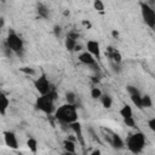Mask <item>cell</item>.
Segmentation results:
<instances>
[{
	"instance_id": "obj_1",
	"label": "cell",
	"mask_w": 155,
	"mask_h": 155,
	"mask_svg": "<svg viewBox=\"0 0 155 155\" xmlns=\"http://www.w3.org/2000/svg\"><path fill=\"white\" fill-rule=\"evenodd\" d=\"M54 117L61 124H67V125H70L71 122L78 121V111H76L75 104L65 103L58 107L54 110Z\"/></svg>"
},
{
	"instance_id": "obj_2",
	"label": "cell",
	"mask_w": 155,
	"mask_h": 155,
	"mask_svg": "<svg viewBox=\"0 0 155 155\" xmlns=\"http://www.w3.org/2000/svg\"><path fill=\"white\" fill-rule=\"evenodd\" d=\"M144 145H145V136L142 132H136L133 134H130L126 140L127 149L134 154L142 153Z\"/></svg>"
},
{
	"instance_id": "obj_3",
	"label": "cell",
	"mask_w": 155,
	"mask_h": 155,
	"mask_svg": "<svg viewBox=\"0 0 155 155\" xmlns=\"http://www.w3.org/2000/svg\"><path fill=\"white\" fill-rule=\"evenodd\" d=\"M5 41L8 45V47L12 50L13 53H16L18 56H21L23 53V51H24V42H23L22 38L18 34H16L12 29L8 30V34H7L6 39H5Z\"/></svg>"
},
{
	"instance_id": "obj_4",
	"label": "cell",
	"mask_w": 155,
	"mask_h": 155,
	"mask_svg": "<svg viewBox=\"0 0 155 155\" xmlns=\"http://www.w3.org/2000/svg\"><path fill=\"white\" fill-rule=\"evenodd\" d=\"M139 6H140V15H142L143 22L150 29L155 30V11H154V8L144 1H140Z\"/></svg>"
},
{
	"instance_id": "obj_5",
	"label": "cell",
	"mask_w": 155,
	"mask_h": 155,
	"mask_svg": "<svg viewBox=\"0 0 155 155\" xmlns=\"http://www.w3.org/2000/svg\"><path fill=\"white\" fill-rule=\"evenodd\" d=\"M53 103H54V101H52L47 94H40V97H38V99L35 102V107H36V109L41 110L42 113L50 115L54 111Z\"/></svg>"
},
{
	"instance_id": "obj_6",
	"label": "cell",
	"mask_w": 155,
	"mask_h": 155,
	"mask_svg": "<svg viewBox=\"0 0 155 155\" xmlns=\"http://www.w3.org/2000/svg\"><path fill=\"white\" fill-rule=\"evenodd\" d=\"M34 87L35 90L40 93V94H47L51 88H52V85L51 82L48 81V78L46 76L45 73H42L35 81H34Z\"/></svg>"
},
{
	"instance_id": "obj_7",
	"label": "cell",
	"mask_w": 155,
	"mask_h": 155,
	"mask_svg": "<svg viewBox=\"0 0 155 155\" xmlns=\"http://www.w3.org/2000/svg\"><path fill=\"white\" fill-rule=\"evenodd\" d=\"M78 58H79L80 63H82V64H85V65H87V67H93V69H96V67H98V65H97V59H96V57H94L92 53H90L88 51L81 52Z\"/></svg>"
},
{
	"instance_id": "obj_8",
	"label": "cell",
	"mask_w": 155,
	"mask_h": 155,
	"mask_svg": "<svg viewBox=\"0 0 155 155\" xmlns=\"http://www.w3.org/2000/svg\"><path fill=\"white\" fill-rule=\"evenodd\" d=\"M78 39H79V34L75 33V31H69L67 38H65V41H64V45H65V48L70 52L75 51V46L78 45Z\"/></svg>"
},
{
	"instance_id": "obj_9",
	"label": "cell",
	"mask_w": 155,
	"mask_h": 155,
	"mask_svg": "<svg viewBox=\"0 0 155 155\" xmlns=\"http://www.w3.org/2000/svg\"><path fill=\"white\" fill-rule=\"evenodd\" d=\"M4 140H5V144L8 148H11V149H17L18 148V140H17V137H16L15 132L5 131L4 132Z\"/></svg>"
},
{
	"instance_id": "obj_10",
	"label": "cell",
	"mask_w": 155,
	"mask_h": 155,
	"mask_svg": "<svg viewBox=\"0 0 155 155\" xmlns=\"http://www.w3.org/2000/svg\"><path fill=\"white\" fill-rule=\"evenodd\" d=\"M86 48L90 53H92L97 59L101 57V47H99V42L97 40H88L86 42Z\"/></svg>"
},
{
	"instance_id": "obj_11",
	"label": "cell",
	"mask_w": 155,
	"mask_h": 155,
	"mask_svg": "<svg viewBox=\"0 0 155 155\" xmlns=\"http://www.w3.org/2000/svg\"><path fill=\"white\" fill-rule=\"evenodd\" d=\"M69 127H70V130L76 134L78 142H79L82 147H85V140H84V137H82V127H81L80 122H79V121H74V122H71V124L69 125Z\"/></svg>"
},
{
	"instance_id": "obj_12",
	"label": "cell",
	"mask_w": 155,
	"mask_h": 155,
	"mask_svg": "<svg viewBox=\"0 0 155 155\" xmlns=\"http://www.w3.org/2000/svg\"><path fill=\"white\" fill-rule=\"evenodd\" d=\"M109 143H110L111 147H113L114 149H116V150H121V149H124V147H125V143H124L122 138H121L119 134H116V133H113V134H111V138H110Z\"/></svg>"
},
{
	"instance_id": "obj_13",
	"label": "cell",
	"mask_w": 155,
	"mask_h": 155,
	"mask_svg": "<svg viewBox=\"0 0 155 155\" xmlns=\"http://www.w3.org/2000/svg\"><path fill=\"white\" fill-rule=\"evenodd\" d=\"M107 50H108V56H109V58L111 59V62H113V63H116V64H120L121 61H122L121 53H120L119 51L114 50L111 46H109Z\"/></svg>"
},
{
	"instance_id": "obj_14",
	"label": "cell",
	"mask_w": 155,
	"mask_h": 155,
	"mask_svg": "<svg viewBox=\"0 0 155 155\" xmlns=\"http://www.w3.org/2000/svg\"><path fill=\"white\" fill-rule=\"evenodd\" d=\"M8 107H10V101H8V98L6 97V94H5L4 92H1V93H0V114H1L2 116H5L6 110H7Z\"/></svg>"
},
{
	"instance_id": "obj_15",
	"label": "cell",
	"mask_w": 155,
	"mask_h": 155,
	"mask_svg": "<svg viewBox=\"0 0 155 155\" xmlns=\"http://www.w3.org/2000/svg\"><path fill=\"white\" fill-rule=\"evenodd\" d=\"M36 13H38L39 17L45 18V19L48 18V16H50V11H48L47 6L44 5L42 2H38L36 4Z\"/></svg>"
},
{
	"instance_id": "obj_16",
	"label": "cell",
	"mask_w": 155,
	"mask_h": 155,
	"mask_svg": "<svg viewBox=\"0 0 155 155\" xmlns=\"http://www.w3.org/2000/svg\"><path fill=\"white\" fill-rule=\"evenodd\" d=\"M119 113H120V115H121V117H122V119H125V117H130V116H133L132 107H131V105H128V104L122 105V108L119 110Z\"/></svg>"
},
{
	"instance_id": "obj_17",
	"label": "cell",
	"mask_w": 155,
	"mask_h": 155,
	"mask_svg": "<svg viewBox=\"0 0 155 155\" xmlns=\"http://www.w3.org/2000/svg\"><path fill=\"white\" fill-rule=\"evenodd\" d=\"M130 98L133 103V105L138 109H143V105H142V96L140 93H134V94H130Z\"/></svg>"
},
{
	"instance_id": "obj_18",
	"label": "cell",
	"mask_w": 155,
	"mask_h": 155,
	"mask_svg": "<svg viewBox=\"0 0 155 155\" xmlns=\"http://www.w3.org/2000/svg\"><path fill=\"white\" fill-rule=\"evenodd\" d=\"M63 148L67 153H71L74 154L75 153V142H73L71 139H65L63 142Z\"/></svg>"
},
{
	"instance_id": "obj_19",
	"label": "cell",
	"mask_w": 155,
	"mask_h": 155,
	"mask_svg": "<svg viewBox=\"0 0 155 155\" xmlns=\"http://www.w3.org/2000/svg\"><path fill=\"white\" fill-rule=\"evenodd\" d=\"M101 102H102V105L105 108V109H109L110 107H111V104H113V99H111V97L109 96V94H102V97H101Z\"/></svg>"
},
{
	"instance_id": "obj_20",
	"label": "cell",
	"mask_w": 155,
	"mask_h": 155,
	"mask_svg": "<svg viewBox=\"0 0 155 155\" xmlns=\"http://www.w3.org/2000/svg\"><path fill=\"white\" fill-rule=\"evenodd\" d=\"M27 147H28V149L31 151V153H36L38 151V142H36V139L35 138H33V137H30L28 140H27Z\"/></svg>"
},
{
	"instance_id": "obj_21",
	"label": "cell",
	"mask_w": 155,
	"mask_h": 155,
	"mask_svg": "<svg viewBox=\"0 0 155 155\" xmlns=\"http://www.w3.org/2000/svg\"><path fill=\"white\" fill-rule=\"evenodd\" d=\"M142 105H143V109L144 108H151L153 107V99L149 94H144L142 96Z\"/></svg>"
},
{
	"instance_id": "obj_22",
	"label": "cell",
	"mask_w": 155,
	"mask_h": 155,
	"mask_svg": "<svg viewBox=\"0 0 155 155\" xmlns=\"http://www.w3.org/2000/svg\"><path fill=\"white\" fill-rule=\"evenodd\" d=\"M64 97H65L67 103H70V104H75L76 103V94L74 92L68 91V92H65V96Z\"/></svg>"
},
{
	"instance_id": "obj_23",
	"label": "cell",
	"mask_w": 155,
	"mask_h": 155,
	"mask_svg": "<svg viewBox=\"0 0 155 155\" xmlns=\"http://www.w3.org/2000/svg\"><path fill=\"white\" fill-rule=\"evenodd\" d=\"M102 94H103V93H102V91H101L99 87L94 86V87L91 88V97H92L93 99H101Z\"/></svg>"
},
{
	"instance_id": "obj_24",
	"label": "cell",
	"mask_w": 155,
	"mask_h": 155,
	"mask_svg": "<svg viewBox=\"0 0 155 155\" xmlns=\"http://www.w3.org/2000/svg\"><path fill=\"white\" fill-rule=\"evenodd\" d=\"M93 8L98 12H103L104 11V2L102 0H94L93 1Z\"/></svg>"
},
{
	"instance_id": "obj_25",
	"label": "cell",
	"mask_w": 155,
	"mask_h": 155,
	"mask_svg": "<svg viewBox=\"0 0 155 155\" xmlns=\"http://www.w3.org/2000/svg\"><path fill=\"white\" fill-rule=\"evenodd\" d=\"M124 124H125L126 126L131 127V128H134V127H136V120H134V117H133V116L125 117V119H124Z\"/></svg>"
},
{
	"instance_id": "obj_26",
	"label": "cell",
	"mask_w": 155,
	"mask_h": 155,
	"mask_svg": "<svg viewBox=\"0 0 155 155\" xmlns=\"http://www.w3.org/2000/svg\"><path fill=\"white\" fill-rule=\"evenodd\" d=\"M126 91H127V93H128V94L139 93V90H138L136 86H133V85H127V86H126Z\"/></svg>"
},
{
	"instance_id": "obj_27",
	"label": "cell",
	"mask_w": 155,
	"mask_h": 155,
	"mask_svg": "<svg viewBox=\"0 0 155 155\" xmlns=\"http://www.w3.org/2000/svg\"><path fill=\"white\" fill-rule=\"evenodd\" d=\"M19 70H21L22 73L27 74V75H34V74H35V70H34L33 68H29V67H22Z\"/></svg>"
},
{
	"instance_id": "obj_28",
	"label": "cell",
	"mask_w": 155,
	"mask_h": 155,
	"mask_svg": "<svg viewBox=\"0 0 155 155\" xmlns=\"http://www.w3.org/2000/svg\"><path fill=\"white\" fill-rule=\"evenodd\" d=\"M53 34H54L56 38H61V35H62V27L58 25V24H56L53 27Z\"/></svg>"
},
{
	"instance_id": "obj_29",
	"label": "cell",
	"mask_w": 155,
	"mask_h": 155,
	"mask_svg": "<svg viewBox=\"0 0 155 155\" xmlns=\"http://www.w3.org/2000/svg\"><path fill=\"white\" fill-rule=\"evenodd\" d=\"M148 127H149L153 132H155V117H153V119H150V120L148 121Z\"/></svg>"
},
{
	"instance_id": "obj_30",
	"label": "cell",
	"mask_w": 155,
	"mask_h": 155,
	"mask_svg": "<svg viewBox=\"0 0 155 155\" xmlns=\"http://www.w3.org/2000/svg\"><path fill=\"white\" fill-rule=\"evenodd\" d=\"M81 23H82V25H85V27H86L87 29H90V28L92 27V24L90 23V21H86V19H84V21H82Z\"/></svg>"
},
{
	"instance_id": "obj_31",
	"label": "cell",
	"mask_w": 155,
	"mask_h": 155,
	"mask_svg": "<svg viewBox=\"0 0 155 155\" xmlns=\"http://www.w3.org/2000/svg\"><path fill=\"white\" fill-rule=\"evenodd\" d=\"M90 133L92 134V138H93V139H97V140H99V139H98V137L94 134V132H93V130H92V128H90Z\"/></svg>"
},
{
	"instance_id": "obj_32",
	"label": "cell",
	"mask_w": 155,
	"mask_h": 155,
	"mask_svg": "<svg viewBox=\"0 0 155 155\" xmlns=\"http://www.w3.org/2000/svg\"><path fill=\"white\" fill-rule=\"evenodd\" d=\"M111 34H113V36H114V38H117V36H119V33H117L116 30H113V31H111Z\"/></svg>"
},
{
	"instance_id": "obj_33",
	"label": "cell",
	"mask_w": 155,
	"mask_h": 155,
	"mask_svg": "<svg viewBox=\"0 0 155 155\" xmlns=\"http://www.w3.org/2000/svg\"><path fill=\"white\" fill-rule=\"evenodd\" d=\"M91 154H92V155H98V154H101V151H99L98 149H96V150H93Z\"/></svg>"
},
{
	"instance_id": "obj_34",
	"label": "cell",
	"mask_w": 155,
	"mask_h": 155,
	"mask_svg": "<svg viewBox=\"0 0 155 155\" xmlns=\"http://www.w3.org/2000/svg\"><path fill=\"white\" fill-rule=\"evenodd\" d=\"M80 50H81V45H79V44H78V45L75 46V51L78 52V51H80Z\"/></svg>"
},
{
	"instance_id": "obj_35",
	"label": "cell",
	"mask_w": 155,
	"mask_h": 155,
	"mask_svg": "<svg viewBox=\"0 0 155 155\" xmlns=\"http://www.w3.org/2000/svg\"><path fill=\"white\" fill-rule=\"evenodd\" d=\"M4 24H5V19H4V18H1V28L4 27Z\"/></svg>"
}]
</instances>
